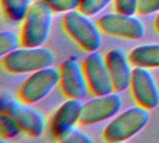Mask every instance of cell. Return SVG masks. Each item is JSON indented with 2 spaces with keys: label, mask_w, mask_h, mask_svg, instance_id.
Wrapping results in <instances>:
<instances>
[{
  "label": "cell",
  "mask_w": 159,
  "mask_h": 143,
  "mask_svg": "<svg viewBox=\"0 0 159 143\" xmlns=\"http://www.w3.org/2000/svg\"><path fill=\"white\" fill-rule=\"evenodd\" d=\"M55 54L45 47H23L5 55L1 59L3 69L13 74H33L52 66Z\"/></svg>",
  "instance_id": "6da1fadb"
},
{
  "label": "cell",
  "mask_w": 159,
  "mask_h": 143,
  "mask_svg": "<svg viewBox=\"0 0 159 143\" xmlns=\"http://www.w3.org/2000/svg\"><path fill=\"white\" fill-rule=\"evenodd\" d=\"M53 21V11L43 0H35L22 20L20 40L23 47H42L48 41Z\"/></svg>",
  "instance_id": "7a4b0ae2"
},
{
  "label": "cell",
  "mask_w": 159,
  "mask_h": 143,
  "mask_svg": "<svg viewBox=\"0 0 159 143\" xmlns=\"http://www.w3.org/2000/svg\"><path fill=\"white\" fill-rule=\"evenodd\" d=\"M62 26L66 34L83 50L90 53L98 51L102 44V31L89 16L79 9L65 13Z\"/></svg>",
  "instance_id": "3957f363"
},
{
  "label": "cell",
  "mask_w": 159,
  "mask_h": 143,
  "mask_svg": "<svg viewBox=\"0 0 159 143\" xmlns=\"http://www.w3.org/2000/svg\"><path fill=\"white\" fill-rule=\"evenodd\" d=\"M149 110L137 105L117 114L103 130V139L108 142H123L140 133L149 123Z\"/></svg>",
  "instance_id": "277c9868"
},
{
  "label": "cell",
  "mask_w": 159,
  "mask_h": 143,
  "mask_svg": "<svg viewBox=\"0 0 159 143\" xmlns=\"http://www.w3.org/2000/svg\"><path fill=\"white\" fill-rule=\"evenodd\" d=\"M60 83L59 69L49 66L36 71L20 85L18 99L27 104H35L47 98Z\"/></svg>",
  "instance_id": "5b68a950"
},
{
  "label": "cell",
  "mask_w": 159,
  "mask_h": 143,
  "mask_svg": "<svg viewBox=\"0 0 159 143\" xmlns=\"http://www.w3.org/2000/svg\"><path fill=\"white\" fill-rule=\"evenodd\" d=\"M1 113L11 116L21 131L31 138H39L46 130V119L42 113L19 99H10L2 105Z\"/></svg>",
  "instance_id": "8992f818"
},
{
  "label": "cell",
  "mask_w": 159,
  "mask_h": 143,
  "mask_svg": "<svg viewBox=\"0 0 159 143\" xmlns=\"http://www.w3.org/2000/svg\"><path fill=\"white\" fill-rule=\"evenodd\" d=\"M101 31L108 35L127 40H138L143 37L145 26L134 15L116 12L107 13L97 21Z\"/></svg>",
  "instance_id": "52a82bcc"
},
{
  "label": "cell",
  "mask_w": 159,
  "mask_h": 143,
  "mask_svg": "<svg viewBox=\"0 0 159 143\" xmlns=\"http://www.w3.org/2000/svg\"><path fill=\"white\" fill-rule=\"evenodd\" d=\"M122 106V97L118 92L96 96L83 104L79 124L91 126L110 120L119 114Z\"/></svg>",
  "instance_id": "ba28073f"
},
{
  "label": "cell",
  "mask_w": 159,
  "mask_h": 143,
  "mask_svg": "<svg viewBox=\"0 0 159 143\" xmlns=\"http://www.w3.org/2000/svg\"><path fill=\"white\" fill-rule=\"evenodd\" d=\"M82 66L90 93L102 96L115 92L105 56L99 51L90 52L83 60Z\"/></svg>",
  "instance_id": "9c48e42d"
},
{
  "label": "cell",
  "mask_w": 159,
  "mask_h": 143,
  "mask_svg": "<svg viewBox=\"0 0 159 143\" xmlns=\"http://www.w3.org/2000/svg\"><path fill=\"white\" fill-rule=\"evenodd\" d=\"M59 86L67 99H85L89 92V85L85 76L83 66L75 59L65 60L59 68Z\"/></svg>",
  "instance_id": "30bf717a"
},
{
  "label": "cell",
  "mask_w": 159,
  "mask_h": 143,
  "mask_svg": "<svg viewBox=\"0 0 159 143\" xmlns=\"http://www.w3.org/2000/svg\"><path fill=\"white\" fill-rule=\"evenodd\" d=\"M130 89L136 103L149 111L159 105V88L150 69L134 67Z\"/></svg>",
  "instance_id": "8fae6325"
},
{
  "label": "cell",
  "mask_w": 159,
  "mask_h": 143,
  "mask_svg": "<svg viewBox=\"0 0 159 143\" xmlns=\"http://www.w3.org/2000/svg\"><path fill=\"white\" fill-rule=\"evenodd\" d=\"M105 60L115 92H124L130 87L133 72L129 55L120 48H113L105 54Z\"/></svg>",
  "instance_id": "7c38bea8"
},
{
  "label": "cell",
  "mask_w": 159,
  "mask_h": 143,
  "mask_svg": "<svg viewBox=\"0 0 159 143\" xmlns=\"http://www.w3.org/2000/svg\"><path fill=\"white\" fill-rule=\"evenodd\" d=\"M83 104L81 100L67 99L54 112L49 121L50 133L54 139L79 123Z\"/></svg>",
  "instance_id": "4fadbf2b"
},
{
  "label": "cell",
  "mask_w": 159,
  "mask_h": 143,
  "mask_svg": "<svg viewBox=\"0 0 159 143\" xmlns=\"http://www.w3.org/2000/svg\"><path fill=\"white\" fill-rule=\"evenodd\" d=\"M128 55L134 67L159 68V43L140 45L132 48Z\"/></svg>",
  "instance_id": "5bb4252c"
},
{
  "label": "cell",
  "mask_w": 159,
  "mask_h": 143,
  "mask_svg": "<svg viewBox=\"0 0 159 143\" xmlns=\"http://www.w3.org/2000/svg\"><path fill=\"white\" fill-rule=\"evenodd\" d=\"M33 3V0H1L6 17L15 22L23 20Z\"/></svg>",
  "instance_id": "9a60e30c"
},
{
  "label": "cell",
  "mask_w": 159,
  "mask_h": 143,
  "mask_svg": "<svg viewBox=\"0 0 159 143\" xmlns=\"http://www.w3.org/2000/svg\"><path fill=\"white\" fill-rule=\"evenodd\" d=\"M21 129L17 122L8 114L1 113L0 114V136L1 140L14 139L21 133Z\"/></svg>",
  "instance_id": "2e32d148"
},
{
  "label": "cell",
  "mask_w": 159,
  "mask_h": 143,
  "mask_svg": "<svg viewBox=\"0 0 159 143\" xmlns=\"http://www.w3.org/2000/svg\"><path fill=\"white\" fill-rule=\"evenodd\" d=\"M22 47L20 36L11 31H3L0 34V55L1 57Z\"/></svg>",
  "instance_id": "e0dca14e"
},
{
  "label": "cell",
  "mask_w": 159,
  "mask_h": 143,
  "mask_svg": "<svg viewBox=\"0 0 159 143\" xmlns=\"http://www.w3.org/2000/svg\"><path fill=\"white\" fill-rule=\"evenodd\" d=\"M55 140L62 143H91L93 141L87 133L78 129L75 126L63 131Z\"/></svg>",
  "instance_id": "ac0fdd59"
},
{
  "label": "cell",
  "mask_w": 159,
  "mask_h": 143,
  "mask_svg": "<svg viewBox=\"0 0 159 143\" xmlns=\"http://www.w3.org/2000/svg\"><path fill=\"white\" fill-rule=\"evenodd\" d=\"M114 0H81L79 10L84 14L94 17L103 11Z\"/></svg>",
  "instance_id": "d6986e66"
},
{
  "label": "cell",
  "mask_w": 159,
  "mask_h": 143,
  "mask_svg": "<svg viewBox=\"0 0 159 143\" xmlns=\"http://www.w3.org/2000/svg\"><path fill=\"white\" fill-rule=\"evenodd\" d=\"M56 13H68L79 8L81 0H43Z\"/></svg>",
  "instance_id": "ffe728a7"
},
{
  "label": "cell",
  "mask_w": 159,
  "mask_h": 143,
  "mask_svg": "<svg viewBox=\"0 0 159 143\" xmlns=\"http://www.w3.org/2000/svg\"><path fill=\"white\" fill-rule=\"evenodd\" d=\"M159 12V0H138L137 13L146 16Z\"/></svg>",
  "instance_id": "44dd1931"
},
{
  "label": "cell",
  "mask_w": 159,
  "mask_h": 143,
  "mask_svg": "<svg viewBox=\"0 0 159 143\" xmlns=\"http://www.w3.org/2000/svg\"><path fill=\"white\" fill-rule=\"evenodd\" d=\"M115 9L116 12L135 15L137 13L138 0H114Z\"/></svg>",
  "instance_id": "7402d4cb"
},
{
  "label": "cell",
  "mask_w": 159,
  "mask_h": 143,
  "mask_svg": "<svg viewBox=\"0 0 159 143\" xmlns=\"http://www.w3.org/2000/svg\"><path fill=\"white\" fill-rule=\"evenodd\" d=\"M155 28H156L157 32L159 34V12L157 16V18H156V20H155Z\"/></svg>",
  "instance_id": "603a6c76"
}]
</instances>
